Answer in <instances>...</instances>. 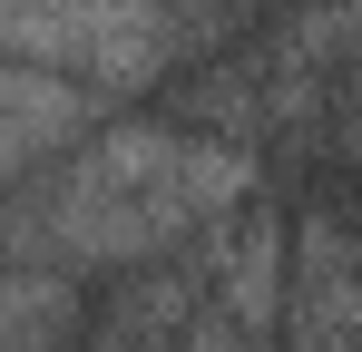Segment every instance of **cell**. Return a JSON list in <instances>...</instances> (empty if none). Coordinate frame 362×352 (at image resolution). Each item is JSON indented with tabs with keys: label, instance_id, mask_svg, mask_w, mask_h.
I'll list each match as a JSON object with an SVG mask.
<instances>
[{
	"label": "cell",
	"instance_id": "obj_1",
	"mask_svg": "<svg viewBox=\"0 0 362 352\" xmlns=\"http://www.w3.org/2000/svg\"><path fill=\"white\" fill-rule=\"evenodd\" d=\"M235 206H245V157L226 137H196L186 117H118L20 186L10 235H20V264L108 274V264L177 254L186 235L226 225Z\"/></svg>",
	"mask_w": 362,
	"mask_h": 352
},
{
	"label": "cell",
	"instance_id": "obj_2",
	"mask_svg": "<svg viewBox=\"0 0 362 352\" xmlns=\"http://www.w3.org/2000/svg\"><path fill=\"white\" fill-rule=\"evenodd\" d=\"M10 59L78 69L88 88H147L177 59V0H10Z\"/></svg>",
	"mask_w": 362,
	"mask_h": 352
},
{
	"label": "cell",
	"instance_id": "obj_3",
	"mask_svg": "<svg viewBox=\"0 0 362 352\" xmlns=\"http://www.w3.org/2000/svg\"><path fill=\"white\" fill-rule=\"evenodd\" d=\"M108 88H88L78 69H40V59H10V88H0V108H10V186H30L40 167H59L69 147L88 137V117H98Z\"/></svg>",
	"mask_w": 362,
	"mask_h": 352
}]
</instances>
